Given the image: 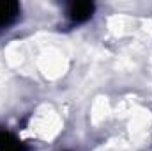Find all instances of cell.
Masks as SVG:
<instances>
[{
    "instance_id": "cell-1",
    "label": "cell",
    "mask_w": 152,
    "mask_h": 151,
    "mask_svg": "<svg viewBox=\"0 0 152 151\" xmlns=\"http://www.w3.org/2000/svg\"><path fill=\"white\" fill-rule=\"evenodd\" d=\"M94 14V4L92 2H75L71 4L67 16L73 23H85L87 20H90Z\"/></svg>"
},
{
    "instance_id": "cell-3",
    "label": "cell",
    "mask_w": 152,
    "mask_h": 151,
    "mask_svg": "<svg viewBox=\"0 0 152 151\" xmlns=\"http://www.w3.org/2000/svg\"><path fill=\"white\" fill-rule=\"evenodd\" d=\"M0 151H27V146L14 133L0 130Z\"/></svg>"
},
{
    "instance_id": "cell-2",
    "label": "cell",
    "mask_w": 152,
    "mask_h": 151,
    "mask_svg": "<svg viewBox=\"0 0 152 151\" xmlns=\"http://www.w3.org/2000/svg\"><path fill=\"white\" fill-rule=\"evenodd\" d=\"M20 14V5L16 2L2 0L0 2V27H9Z\"/></svg>"
}]
</instances>
